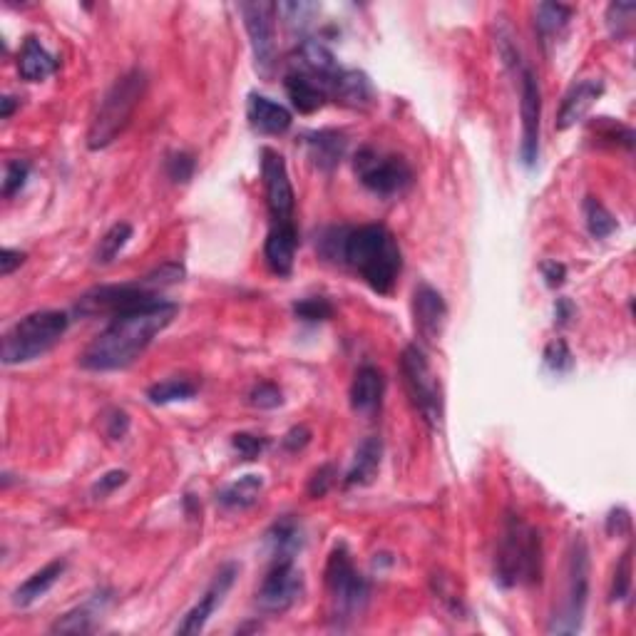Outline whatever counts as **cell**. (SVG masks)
<instances>
[{
    "label": "cell",
    "mask_w": 636,
    "mask_h": 636,
    "mask_svg": "<svg viewBox=\"0 0 636 636\" xmlns=\"http://www.w3.org/2000/svg\"><path fill=\"white\" fill-rule=\"evenodd\" d=\"M70 318L63 311H35L5 331L0 358L5 366H23L45 356L65 336Z\"/></svg>",
    "instance_id": "8992f818"
},
{
    "label": "cell",
    "mask_w": 636,
    "mask_h": 636,
    "mask_svg": "<svg viewBox=\"0 0 636 636\" xmlns=\"http://www.w3.org/2000/svg\"><path fill=\"white\" fill-rule=\"evenodd\" d=\"M540 271L542 276H545L547 286H552V289L562 286L564 279H567V266L559 264V261H542Z\"/></svg>",
    "instance_id": "681fc988"
},
{
    "label": "cell",
    "mask_w": 636,
    "mask_h": 636,
    "mask_svg": "<svg viewBox=\"0 0 636 636\" xmlns=\"http://www.w3.org/2000/svg\"><path fill=\"white\" fill-rule=\"evenodd\" d=\"M296 249H299V232L294 222H274L269 237L264 244L266 266L276 276H291L296 261Z\"/></svg>",
    "instance_id": "ac0fdd59"
},
{
    "label": "cell",
    "mask_w": 636,
    "mask_h": 636,
    "mask_svg": "<svg viewBox=\"0 0 636 636\" xmlns=\"http://www.w3.org/2000/svg\"><path fill=\"white\" fill-rule=\"evenodd\" d=\"M597 137H602V140H609V142H617V145H624L627 150H632L634 147V132L629 130L627 125H619V122L609 120V117H602V120L597 122Z\"/></svg>",
    "instance_id": "b9f144b4"
},
{
    "label": "cell",
    "mask_w": 636,
    "mask_h": 636,
    "mask_svg": "<svg viewBox=\"0 0 636 636\" xmlns=\"http://www.w3.org/2000/svg\"><path fill=\"white\" fill-rule=\"evenodd\" d=\"M574 10L562 3H540L535 10V25L540 30L542 40H552L562 33L572 20Z\"/></svg>",
    "instance_id": "f546056e"
},
{
    "label": "cell",
    "mask_w": 636,
    "mask_h": 636,
    "mask_svg": "<svg viewBox=\"0 0 636 636\" xmlns=\"http://www.w3.org/2000/svg\"><path fill=\"white\" fill-rule=\"evenodd\" d=\"M179 306L174 301L157 299L145 306L112 316L105 331L82 351L80 366L85 371L110 373L130 368L142 353L152 346V341L174 321Z\"/></svg>",
    "instance_id": "7a4b0ae2"
},
{
    "label": "cell",
    "mask_w": 636,
    "mask_h": 636,
    "mask_svg": "<svg viewBox=\"0 0 636 636\" xmlns=\"http://www.w3.org/2000/svg\"><path fill=\"white\" fill-rule=\"evenodd\" d=\"M234 577H237V567H234V564H227L224 569H219L217 577H214V582L209 584L207 594H204V597L199 599V602L194 604V607L189 609L187 614H184V619L179 622V627H177V634H199L202 632V629L207 627L209 617L214 614V609H217L219 604L224 602V594L232 589Z\"/></svg>",
    "instance_id": "2e32d148"
},
{
    "label": "cell",
    "mask_w": 636,
    "mask_h": 636,
    "mask_svg": "<svg viewBox=\"0 0 636 636\" xmlns=\"http://www.w3.org/2000/svg\"><path fill=\"white\" fill-rule=\"evenodd\" d=\"M353 172L368 192L378 197H398L413 184V169L403 157L376 147H361L353 157Z\"/></svg>",
    "instance_id": "30bf717a"
},
{
    "label": "cell",
    "mask_w": 636,
    "mask_h": 636,
    "mask_svg": "<svg viewBox=\"0 0 636 636\" xmlns=\"http://www.w3.org/2000/svg\"><path fill=\"white\" fill-rule=\"evenodd\" d=\"M261 490H264V477L261 475H244L232 485L222 487L217 495V502L227 510H246V507L259 502Z\"/></svg>",
    "instance_id": "83f0119b"
},
{
    "label": "cell",
    "mask_w": 636,
    "mask_h": 636,
    "mask_svg": "<svg viewBox=\"0 0 636 636\" xmlns=\"http://www.w3.org/2000/svg\"><path fill=\"white\" fill-rule=\"evenodd\" d=\"M234 450L241 455L244 460H256L266 448H269V440L261 438V435H251V433H237L232 438Z\"/></svg>",
    "instance_id": "7bdbcfd3"
},
{
    "label": "cell",
    "mask_w": 636,
    "mask_h": 636,
    "mask_svg": "<svg viewBox=\"0 0 636 636\" xmlns=\"http://www.w3.org/2000/svg\"><path fill=\"white\" fill-rule=\"evenodd\" d=\"M249 400L254 408L271 410V408H279V405L284 403V396H281V388L276 386V383L261 381V383H256L254 388H251Z\"/></svg>",
    "instance_id": "60d3db41"
},
{
    "label": "cell",
    "mask_w": 636,
    "mask_h": 636,
    "mask_svg": "<svg viewBox=\"0 0 636 636\" xmlns=\"http://www.w3.org/2000/svg\"><path fill=\"white\" fill-rule=\"evenodd\" d=\"M23 261H25L23 251L3 249V254H0V274L10 276L15 269H18V266H23Z\"/></svg>",
    "instance_id": "f907efd6"
},
{
    "label": "cell",
    "mask_w": 636,
    "mask_h": 636,
    "mask_svg": "<svg viewBox=\"0 0 636 636\" xmlns=\"http://www.w3.org/2000/svg\"><path fill=\"white\" fill-rule=\"evenodd\" d=\"M574 318V304L569 299H557L555 304V323L557 326H567Z\"/></svg>",
    "instance_id": "816d5d0a"
},
{
    "label": "cell",
    "mask_w": 636,
    "mask_h": 636,
    "mask_svg": "<svg viewBox=\"0 0 636 636\" xmlns=\"http://www.w3.org/2000/svg\"><path fill=\"white\" fill-rule=\"evenodd\" d=\"M328 100H336L341 105L353 107V110H368L376 105V90L361 70L341 68L331 80H328Z\"/></svg>",
    "instance_id": "e0dca14e"
},
{
    "label": "cell",
    "mask_w": 636,
    "mask_h": 636,
    "mask_svg": "<svg viewBox=\"0 0 636 636\" xmlns=\"http://www.w3.org/2000/svg\"><path fill=\"white\" fill-rule=\"evenodd\" d=\"M604 95V80L602 78H587L572 87V90L564 95L562 107H559L557 115V130H569V127L577 125L579 120H584L589 110L597 105L599 97Z\"/></svg>",
    "instance_id": "d6986e66"
},
{
    "label": "cell",
    "mask_w": 636,
    "mask_h": 636,
    "mask_svg": "<svg viewBox=\"0 0 636 636\" xmlns=\"http://www.w3.org/2000/svg\"><path fill=\"white\" fill-rule=\"evenodd\" d=\"M589 599V550L582 537H574L567 552V582L564 599L557 607L547 632L550 634H577L584 622V609Z\"/></svg>",
    "instance_id": "ba28073f"
},
{
    "label": "cell",
    "mask_w": 636,
    "mask_h": 636,
    "mask_svg": "<svg viewBox=\"0 0 636 636\" xmlns=\"http://www.w3.org/2000/svg\"><path fill=\"white\" fill-rule=\"evenodd\" d=\"M326 592L331 604V617L336 624L353 622L366 609L371 587L368 579L353 564L346 547H336L326 564Z\"/></svg>",
    "instance_id": "52a82bcc"
},
{
    "label": "cell",
    "mask_w": 636,
    "mask_h": 636,
    "mask_svg": "<svg viewBox=\"0 0 636 636\" xmlns=\"http://www.w3.org/2000/svg\"><path fill=\"white\" fill-rule=\"evenodd\" d=\"M246 117H249V125L261 135H284V132H289L291 122H294V117L284 105L259 95V92L249 95Z\"/></svg>",
    "instance_id": "ffe728a7"
},
{
    "label": "cell",
    "mask_w": 636,
    "mask_h": 636,
    "mask_svg": "<svg viewBox=\"0 0 636 636\" xmlns=\"http://www.w3.org/2000/svg\"><path fill=\"white\" fill-rule=\"evenodd\" d=\"M105 433L110 440H122L130 433V415L125 410H112L105 418Z\"/></svg>",
    "instance_id": "bcb514c9"
},
{
    "label": "cell",
    "mask_w": 636,
    "mask_h": 636,
    "mask_svg": "<svg viewBox=\"0 0 636 636\" xmlns=\"http://www.w3.org/2000/svg\"><path fill=\"white\" fill-rule=\"evenodd\" d=\"M145 90L147 75L142 70H130V73L112 82V87L100 100L95 117H92L90 130H87V147L90 150H105L127 130L137 105L145 97Z\"/></svg>",
    "instance_id": "5b68a950"
},
{
    "label": "cell",
    "mask_w": 636,
    "mask_h": 636,
    "mask_svg": "<svg viewBox=\"0 0 636 636\" xmlns=\"http://www.w3.org/2000/svg\"><path fill=\"white\" fill-rule=\"evenodd\" d=\"M607 532L609 535H629L632 532V515H629L624 507H617V510L609 512L607 517Z\"/></svg>",
    "instance_id": "7dc6e473"
},
{
    "label": "cell",
    "mask_w": 636,
    "mask_h": 636,
    "mask_svg": "<svg viewBox=\"0 0 636 636\" xmlns=\"http://www.w3.org/2000/svg\"><path fill=\"white\" fill-rule=\"evenodd\" d=\"M199 393V386L189 378H167L159 381L155 386L147 388V398L155 405H169V403H184L192 400Z\"/></svg>",
    "instance_id": "f1b7e54d"
},
{
    "label": "cell",
    "mask_w": 636,
    "mask_h": 636,
    "mask_svg": "<svg viewBox=\"0 0 636 636\" xmlns=\"http://www.w3.org/2000/svg\"><path fill=\"white\" fill-rule=\"evenodd\" d=\"M28 174H30V164L25 159H10L5 164V179H3V197L10 199L25 187L28 182Z\"/></svg>",
    "instance_id": "74e56055"
},
{
    "label": "cell",
    "mask_w": 636,
    "mask_h": 636,
    "mask_svg": "<svg viewBox=\"0 0 636 636\" xmlns=\"http://www.w3.org/2000/svg\"><path fill=\"white\" fill-rule=\"evenodd\" d=\"M95 629V614H92V604L73 609V612L63 614L58 622L50 627L53 634H87Z\"/></svg>",
    "instance_id": "836d02e7"
},
{
    "label": "cell",
    "mask_w": 636,
    "mask_h": 636,
    "mask_svg": "<svg viewBox=\"0 0 636 636\" xmlns=\"http://www.w3.org/2000/svg\"><path fill=\"white\" fill-rule=\"evenodd\" d=\"M584 219H587V229L594 239H607L617 232V219L597 197L584 199Z\"/></svg>",
    "instance_id": "1f68e13d"
},
{
    "label": "cell",
    "mask_w": 636,
    "mask_h": 636,
    "mask_svg": "<svg viewBox=\"0 0 636 636\" xmlns=\"http://www.w3.org/2000/svg\"><path fill=\"white\" fill-rule=\"evenodd\" d=\"M294 314L299 316L301 321L318 323L333 316V306L331 301L323 299V296H311V299H304L299 301V304H294Z\"/></svg>",
    "instance_id": "ab89813d"
},
{
    "label": "cell",
    "mask_w": 636,
    "mask_h": 636,
    "mask_svg": "<svg viewBox=\"0 0 636 636\" xmlns=\"http://www.w3.org/2000/svg\"><path fill=\"white\" fill-rule=\"evenodd\" d=\"M184 266L177 261H167V264L157 266L155 271H150L147 276H142L140 281H132V284H115V286H97V289L87 291L85 296L78 301V314L80 316H117L125 314V311L137 309V306H145L150 301L162 299V291L169 289L174 284H182L184 281Z\"/></svg>",
    "instance_id": "3957f363"
},
{
    "label": "cell",
    "mask_w": 636,
    "mask_h": 636,
    "mask_svg": "<svg viewBox=\"0 0 636 636\" xmlns=\"http://www.w3.org/2000/svg\"><path fill=\"white\" fill-rule=\"evenodd\" d=\"M383 393H386V378L376 366L358 368L351 383V408L361 415H376L381 410Z\"/></svg>",
    "instance_id": "7402d4cb"
},
{
    "label": "cell",
    "mask_w": 636,
    "mask_h": 636,
    "mask_svg": "<svg viewBox=\"0 0 636 636\" xmlns=\"http://www.w3.org/2000/svg\"><path fill=\"white\" fill-rule=\"evenodd\" d=\"M346 147V135L336 130H321L306 137V152H309V159L318 169H323V172H331L333 167H338V162L346 157Z\"/></svg>",
    "instance_id": "484cf974"
},
{
    "label": "cell",
    "mask_w": 636,
    "mask_h": 636,
    "mask_svg": "<svg viewBox=\"0 0 636 636\" xmlns=\"http://www.w3.org/2000/svg\"><path fill=\"white\" fill-rule=\"evenodd\" d=\"M239 13L244 18L246 35H249L254 68L264 80L274 78L276 70V3H239Z\"/></svg>",
    "instance_id": "8fae6325"
},
{
    "label": "cell",
    "mask_w": 636,
    "mask_h": 636,
    "mask_svg": "<svg viewBox=\"0 0 636 636\" xmlns=\"http://www.w3.org/2000/svg\"><path fill=\"white\" fill-rule=\"evenodd\" d=\"M542 577L540 532L522 517L507 515L495 555V582L502 589L537 584Z\"/></svg>",
    "instance_id": "277c9868"
},
{
    "label": "cell",
    "mask_w": 636,
    "mask_h": 636,
    "mask_svg": "<svg viewBox=\"0 0 636 636\" xmlns=\"http://www.w3.org/2000/svg\"><path fill=\"white\" fill-rule=\"evenodd\" d=\"M383 463V443L381 438L371 435V438L363 440L356 450V458H353L351 470L346 473V487H366L376 480L381 473Z\"/></svg>",
    "instance_id": "d4e9b609"
},
{
    "label": "cell",
    "mask_w": 636,
    "mask_h": 636,
    "mask_svg": "<svg viewBox=\"0 0 636 636\" xmlns=\"http://www.w3.org/2000/svg\"><path fill=\"white\" fill-rule=\"evenodd\" d=\"M301 594H304V574L294 559H274L256 592V604L266 614H284L299 602Z\"/></svg>",
    "instance_id": "7c38bea8"
},
{
    "label": "cell",
    "mask_w": 636,
    "mask_h": 636,
    "mask_svg": "<svg viewBox=\"0 0 636 636\" xmlns=\"http://www.w3.org/2000/svg\"><path fill=\"white\" fill-rule=\"evenodd\" d=\"M400 373H403L405 391H408L420 418L433 430L440 428L445 415L443 388H440L438 376H435L428 356H425V351L418 343H413V346H408L403 351V356H400Z\"/></svg>",
    "instance_id": "9c48e42d"
},
{
    "label": "cell",
    "mask_w": 636,
    "mask_h": 636,
    "mask_svg": "<svg viewBox=\"0 0 636 636\" xmlns=\"http://www.w3.org/2000/svg\"><path fill=\"white\" fill-rule=\"evenodd\" d=\"M545 366L550 368L552 373H569L574 368V356L562 338H555V341L547 343Z\"/></svg>",
    "instance_id": "8d00e7d4"
},
{
    "label": "cell",
    "mask_w": 636,
    "mask_h": 636,
    "mask_svg": "<svg viewBox=\"0 0 636 636\" xmlns=\"http://www.w3.org/2000/svg\"><path fill=\"white\" fill-rule=\"evenodd\" d=\"M520 78V117H522V142L520 159L527 167H535L540 157V130H542V90L535 70L522 68Z\"/></svg>",
    "instance_id": "4fadbf2b"
},
{
    "label": "cell",
    "mask_w": 636,
    "mask_h": 636,
    "mask_svg": "<svg viewBox=\"0 0 636 636\" xmlns=\"http://www.w3.org/2000/svg\"><path fill=\"white\" fill-rule=\"evenodd\" d=\"M60 68V60L40 43L38 38H25L18 53V73L28 82H40Z\"/></svg>",
    "instance_id": "603a6c76"
},
{
    "label": "cell",
    "mask_w": 636,
    "mask_h": 636,
    "mask_svg": "<svg viewBox=\"0 0 636 636\" xmlns=\"http://www.w3.org/2000/svg\"><path fill=\"white\" fill-rule=\"evenodd\" d=\"M632 577H634V564H632V550H627L619 559L617 572H614V584H612V602H624V599L632 594Z\"/></svg>",
    "instance_id": "d590c367"
},
{
    "label": "cell",
    "mask_w": 636,
    "mask_h": 636,
    "mask_svg": "<svg viewBox=\"0 0 636 636\" xmlns=\"http://www.w3.org/2000/svg\"><path fill=\"white\" fill-rule=\"evenodd\" d=\"M636 3H612L607 8V28L614 40H629L634 33Z\"/></svg>",
    "instance_id": "d6a6232c"
},
{
    "label": "cell",
    "mask_w": 636,
    "mask_h": 636,
    "mask_svg": "<svg viewBox=\"0 0 636 636\" xmlns=\"http://www.w3.org/2000/svg\"><path fill=\"white\" fill-rule=\"evenodd\" d=\"M318 13V5L314 3H279L276 5V15L284 18V23L291 30H304L311 23V18Z\"/></svg>",
    "instance_id": "e575fe53"
},
{
    "label": "cell",
    "mask_w": 636,
    "mask_h": 636,
    "mask_svg": "<svg viewBox=\"0 0 636 636\" xmlns=\"http://www.w3.org/2000/svg\"><path fill=\"white\" fill-rule=\"evenodd\" d=\"M286 95H289L291 105L301 112V115H314L328 102V92L323 87L321 80H316L314 75L304 73V70L294 68L284 78Z\"/></svg>",
    "instance_id": "44dd1931"
},
{
    "label": "cell",
    "mask_w": 636,
    "mask_h": 636,
    "mask_svg": "<svg viewBox=\"0 0 636 636\" xmlns=\"http://www.w3.org/2000/svg\"><path fill=\"white\" fill-rule=\"evenodd\" d=\"M318 254L326 261L346 266L376 294H393L403 271V254L396 237L383 224L331 227L316 239Z\"/></svg>",
    "instance_id": "6da1fadb"
},
{
    "label": "cell",
    "mask_w": 636,
    "mask_h": 636,
    "mask_svg": "<svg viewBox=\"0 0 636 636\" xmlns=\"http://www.w3.org/2000/svg\"><path fill=\"white\" fill-rule=\"evenodd\" d=\"M0 105H3V110H0V117H3V120H10V115H13V112H15V107H18V102H15V97L5 95L3 100H0Z\"/></svg>",
    "instance_id": "f5cc1de1"
},
{
    "label": "cell",
    "mask_w": 636,
    "mask_h": 636,
    "mask_svg": "<svg viewBox=\"0 0 636 636\" xmlns=\"http://www.w3.org/2000/svg\"><path fill=\"white\" fill-rule=\"evenodd\" d=\"M127 480H130V475H127L125 470H110V473H105L95 485H92V497H95V500L110 497L112 492L120 490Z\"/></svg>",
    "instance_id": "ee69618b"
},
{
    "label": "cell",
    "mask_w": 636,
    "mask_h": 636,
    "mask_svg": "<svg viewBox=\"0 0 636 636\" xmlns=\"http://www.w3.org/2000/svg\"><path fill=\"white\" fill-rule=\"evenodd\" d=\"M132 234H135L132 224H127V222L112 224V227L107 229V234L100 239V244H97V249H95V261H97V264H112V261H115L117 256L122 254V249H125V246L130 244Z\"/></svg>",
    "instance_id": "4dcf8cb0"
},
{
    "label": "cell",
    "mask_w": 636,
    "mask_h": 636,
    "mask_svg": "<svg viewBox=\"0 0 636 636\" xmlns=\"http://www.w3.org/2000/svg\"><path fill=\"white\" fill-rule=\"evenodd\" d=\"M309 443H311V430L306 428V425L291 428L289 433L284 435V448L289 450V453H299V450H304Z\"/></svg>",
    "instance_id": "c3c4849f"
},
{
    "label": "cell",
    "mask_w": 636,
    "mask_h": 636,
    "mask_svg": "<svg viewBox=\"0 0 636 636\" xmlns=\"http://www.w3.org/2000/svg\"><path fill=\"white\" fill-rule=\"evenodd\" d=\"M413 323L420 343L433 346L440 341L448 323V304L430 284H418L413 291Z\"/></svg>",
    "instance_id": "9a60e30c"
},
{
    "label": "cell",
    "mask_w": 636,
    "mask_h": 636,
    "mask_svg": "<svg viewBox=\"0 0 636 636\" xmlns=\"http://www.w3.org/2000/svg\"><path fill=\"white\" fill-rule=\"evenodd\" d=\"M65 569H68V562L65 559H53V562L45 564L43 569H38L35 574H30L13 594V604L15 607H30L38 599H43L50 589L58 584V579L63 577Z\"/></svg>",
    "instance_id": "cb8c5ba5"
},
{
    "label": "cell",
    "mask_w": 636,
    "mask_h": 636,
    "mask_svg": "<svg viewBox=\"0 0 636 636\" xmlns=\"http://www.w3.org/2000/svg\"><path fill=\"white\" fill-rule=\"evenodd\" d=\"M333 482H336V468H333V465H321V468L311 475L309 487H306V490H309V495L314 497V500H318V497H323L328 490H331Z\"/></svg>",
    "instance_id": "f6af8a7d"
},
{
    "label": "cell",
    "mask_w": 636,
    "mask_h": 636,
    "mask_svg": "<svg viewBox=\"0 0 636 636\" xmlns=\"http://www.w3.org/2000/svg\"><path fill=\"white\" fill-rule=\"evenodd\" d=\"M167 177L177 184H187L194 177V169H197V159L189 152H172L167 157Z\"/></svg>",
    "instance_id": "f35d334b"
},
{
    "label": "cell",
    "mask_w": 636,
    "mask_h": 636,
    "mask_svg": "<svg viewBox=\"0 0 636 636\" xmlns=\"http://www.w3.org/2000/svg\"><path fill=\"white\" fill-rule=\"evenodd\" d=\"M261 177H264L266 204H269L274 222H294L296 194L291 187L289 169H286L284 157L271 147L261 150Z\"/></svg>",
    "instance_id": "5bb4252c"
},
{
    "label": "cell",
    "mask_w": 636,
    "mask_h": 636,
    "mask_svg": "<svg viewBox=\"0 0 636 636\" xmlns=\"http://www.w3.org/2000/svg\"><path fill=\"white\" fill-rule=\"evenodd\" d=\"M266 542H269L274 559H294L296 552L304 545V532H301V525L291 515L281 517L269 530Z\"/></svg>",
    "instance_id": "4316f807"
}]
</instances>
